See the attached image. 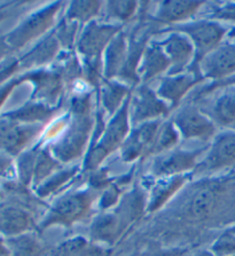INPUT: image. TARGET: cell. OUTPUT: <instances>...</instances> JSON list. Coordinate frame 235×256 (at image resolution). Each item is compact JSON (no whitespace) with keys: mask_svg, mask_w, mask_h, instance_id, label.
<instances>
[{"mask_svg":"<svg viewBox=\"0 0 235 256\" xmlns=\"http://www.w3.org/2000/svg\"><path fill=\"white\" fill-rule=\"evenodd\" d=\"M98 193L95 190H78L69 192L57 199L39 224L40 230L51 226L69 228L88 216L95 202Z\"/></svg>","mask_w":235,"mask_h":256,"instance_id":"1","label":"cell"},{"mask_svg":"<svg viewBox=\"0 0 235 256\" xmlns=\"http://www.w3.org/2000/svg\"><path fill=\"white\" fill-rule=\"evenodd\" d=\"M130 98L126 100L121 110L113 118H109V122L106 124L101 137L94 145L90 147V152L84 161V169L85 170L94 172L106 160L108 155L121 148L122 144L124 142L132 129L129 113Z\"/></svg>","mask_w":235,"mask_h":256,"instance_id":"2","label":"cell"},{"mask_svg":"<svg viewBox=\"0 0 235 256\" xmlns=\"http://www.w3.org/2000/svg\"><path fill=\"white\" fill-rule=\"evenodd\" d=\"M168 31H178L190 38L195 50V61L190 72L200 75L199 64L226 40L230 26L217 21L201 18L170 26Z\"/></svg>","mask_w":235,"mask_h":256,"instance_id":"3","label":"cell"},{"mask_svg":"<svg viewBox=\"0 0 235 256\" xmlns=\"http://www.w3.org/2000/svg\"><path fill=\"white\" fill-rule=\"evenodd\" d=\"M74 115L70 123L65 124L63 134L48 148L60 164H68L78 158L86 147L92 132V123L88 114Z\"/></svg>","mask_w":235,"mask_h":256,"instance_id":"4","label":"cell"},{"mask_svg":"<svg viewBox=\"0 0 235 256\" xmlns=\"http://www.w3.org/2000/svg\"><path fill=\"white\" fill-rule=\"evenodd\" d=\"M61 2H54L24 18L5 37V45L11 50H21L33 40L43 37L52 28Z\"/></svg>","mask_w":235,"mask_h":256,"instance_id":"5","label":"cell"},{"mask_svg":"<svg viewBox=\"0 0 235 256\" xmlns=\"http://www.w3.org/2000/svg\"><path fill=\"white\" fill-rule=\"evenodd\" d=\"M119 31H122L121 26L115 24H103L96 20L87 23L79 34L77 51L88 64L95 67L108 44Z\"/></svg>","mask_w":235,"mask_h":256,"instance_id":"6","label":"cell"},{"mask_svg":"<svg viewBox=\"0 0 235 256\" xmlns=\"http://www.w3.org/2000/svg\"><path fill=\"white\" fill-rule=\"evenodd\" d=\"M170 112L169 104L163 102L155 90L142 84L131 93L130 98V122L131 126H137L157 120H163Z\"/></svg>","mask_w":235,"mask_h":256,"instance_id":"7","label":"cell"},{"mask_svg":"<svg viewBox=\"0 0 235 256\" xmlns=\"http://www.w3.org/2000/svg\"><path fill=\"white\" fill-rule=\"evenodd\" d=\"M171 121L185 140L211 142L218 132L216 124L195 104H186Z\"/></svg>","mask_w":235,"mask_h":256,"instance_id":"8","label":"cell"},{"mask_svg":"<svg viewBox=\"0 0 235 256\" xmlns=\"http://www.w3.org/2000/svg\"><path fill=\"white\" fill-rule=\"evenodd\" d=\"M235 164V130H222L211 140L210 147L195 170L215 174Z\"/></svg>","mask_w":235,"mask_h":256,"instance_id":"9","label":"cell"},{"mask_svg":"<svg viewBox=\"0 0 235 256\" xmlns=\"http://www.w3.org/2000/svg\"><path fill=\"white\" fill-rule=\"evenodd\" d=\"M43 130V124H22L0 116V150L16 158Z\"/></svg>","mask_w":235,"mask_h":256,"instance_id":"10","label":"cell"},{"mask_svg":"<svg viewBox=\"0 0 235 256\" xmlns=\"http://www.w3.org/2000/svg\"><path fill=\"white\" fill-rule=\"evenodd\" d=\"M202 78L218 82L235 75V38H229L204 58L199 64Z\"/></svg>","mask_w":235,"mask_h":256,"instance_id":"11","label":"cell"},{"mask_svg":"<svg viewBox=\"0 0 235 256\" xmlns=\"http://www.w3.org/2000/svg\"><path fill=\"white\" fill-rule=\"evenodd\" d=\"M201 154L202 150H186L175 148L163 154L156 155L150 166V174L156 180L187 174L192 170L196 169Z\"/></svg>","mask_w":235,"mask_h":256,"instance_id":"12","label":"cell"},{"mask_svg":"<svg viewBox=\"0 0 235 256\" xmlns=\"http://www.w3.org/2000/svg\"><path fill=\"white\" fill-rule=\"evenodd\" d=\"M160 44L171 64L168 75H178L191 70L195 61V50L186 34L169 31L168 36Z\"/></svg>","mask_w":235,"mask_h":256,"instance_id":"13","label":"cell"},{"mask_svg":"<svg viewBox=\"0 0 235 256\" xmlns=\"http://www.w3.org/2000/svg\"><path fill=\"white\" fill-rule=\"evenodd\" d=\"M211 93H215L213 99L200 106L201 110L217 128L235 130V86L221 88Z\"/></svg>","mask_w":235,"mask_h":256,"instance_id":"14","label":"cell"},{"mask_svg":"<svg viewBox=\"0 0 235 256\" xmlns=\"http://www.w3.org/2000/svg\"><path fill=\"white\" fill-rule=\"evenodd\" d=\"M162 122V120H157L133 126L119 148L122 160L128 164L148 155Z\"/></svg>","mask_w":235,"mask_h":256,"instance_id":"15","label":"cell"},{"mask_svg":"<svg viewBox=\"0 0 235 256\" xmlns=\"http://www.w3.org/2000/svg\"><path fill=\"white\" fill-rule=\"evenodd\" d=\"M203 80L201 76L193 72L178 75H165L160 80L155 91L157 96L169 104V107L173 108L178 106L187 93Z\"/></svg>","mask_w":235,"mask_h":256,"instance_id":"16","label":"cell"},{"mask_svg":"<svg viewBox=\"0 0 235 256\" xmlns=\"http://www.w3.org/2000/svg\"><path fill=\"white\" fill-rule=\"evenodd\" d=\"M170 67V61L160 42H147L138 68V76L142 83L147 84L162 75H168Z\"/></svg>","mask_w":235,"mask_h":256,"instance_id":"17","label":"cell"},{"mask_svg":"<svg viewBox=\"0 0 235 256\" xmlns=\"http://www.w3.org/2000/svg\"><path fill=\"white\" fill-rule=\"evenodd\" d=\"M125 230L124 224L116 212H102L92 220L90 238L91 242L102 246H111L117 242Z\"/></svg>","mask_w":235,"mask_h":256,"instance_id":"18","label":"cell"},{"mask_svg":"<svg viewBox=\"0 0 235 256\" xmlns=\"http://www.w3.org/2000/svg\"><path fill=\"white\" fill-rule=\"evenodd\" d=\"M130 42L123 31L115 36L103 52V76L106 80H118L128 60Z\"/></svg>","mask_w":235,"mask_h":256,"instance_id":"19","label":"cell"},{"mask_svg":"<svg viewBox=\"0 0 235 256\" xmlns=\"http://www.w3.org/2000/svg\"><path fill=\"white\" fill-rule=\"evenodd\" d=\"M204 5L202 2H160L154 18L164 24L179 26L194 18Z\"/></svg>","mask_w":235,"mask_h":256,"instance_id":"20","label":"cell"},{"mask_svg":"<svg viewBox=\"0 0 235 256\" xmlns=\"http://www.w3.org/2000/svg\"><path fill=\"white\" fill-rule=\"evenodd\" d=\"M187 180V174L157 178L149 191L146 212L148 214L159 212L184 188Z\"/></svg>","mask_w":235,"mask_h":256,"instance_id":"21","label":"cell"},{"mask_svg":"<svg viewBox=\"0 0 235 256\" xmlns=\"http://www.w3.org/2000/svg\"><path fill=\"white\" fill-rule=\"evenodd\" d=\"M33 220L28 210L15 204L0 206V236L9 238L32 231Z\"/></svg>","mask_w":235,"mask_h":256,"instance_id":"22","label":"cell"},{"mask_svg":"<svg viewBox=\"0 0 235 256\" xmlns=\"http://www.w3.org/2000/svg\"><path fill=\"white\" fill-rule=\"evenodd\" d=\"M23 80H28L33 84V98L37 102L51 106L56 102L61 92V80L59 75L49 72H32L23 76Z\"/></svg>","mask_w":235,"mask_h":256,"instance_id":"23","label":"cell"},{"mask_svg":"<svg viewBox=\"0 0 235 256\" xmlns=\"http://www.w3.org/2000/svg\"><path fill=\"white\" fill-rule=\"evenodd\" d=\"M131 92L128 84L118 80H106L100 88L101 107L108 118H113L130 98Z\"/></svg>","mask_w":235,"mask_h":256,"instance_id":"24","label":"cell"},{"mask_svg":"<svg viewBox=\"0 0 235 256\" xmlns=\"http://www.w3.org/2000/svg\"><path fill=\"white\" fill-rule=\"evenodd\" d=\"M54 108L37 100L26 102L22 107L7 112L2 116L22 124H43L53 118Z\"/></svg>","mask_w":235,"mask_h":256,"instance_id":"25","label":"cell"},{"mask_svg":"<svg viewBox=\"0 0 235 256\" xmlns=\"http://www.w3.org/2000/svg\"><path fill=\"white\" fill-rule=\"evenodd\" d=\"M146 208H147V200L142 196L140 190L137 188L131 191L129 194L122 196L115 212H117L126 228L140 218L144 212H146Z\"/></svg>","mask_w":235,"mask_h":256,"instance_id":"26","label":"cell"},{"mask_svg":"<svg viewBox=\"0 0 235 256\" xmlns=\"http://www.w3.org/2000/svg\"><path fill=\"white\" fill-rule=\"evenodd\" d=\"M9 256H44L45 246L33 231L6 238Z\"/></svg>","mask_w":235,"mask_h":256,"instance_id":"27","label":"cell"},{"mask_svg":"<svg viewBox=\"0 0 235 256\" xmlns=\"http://www.w3.org/2000/svg\"><path fill=\"white\" fill-rule=\"evenodd\" d=\"M59 40L55 34H51L34 45L30 51L21 58L18 66L24 68L37 67V66L47 64L59 51Z\"/></svg>","mask_w":235,"mask_h":256,"instance_id":"28","label":"cell"},{"mask_svg":"<svg viewBox=\"0 0 235 256\" xmlns=\"http://www.w3.org/2000/svg\"><path fill=\"white\" fill-rule=\"evenodd\" d=\"M79 172V166H71V168L57 170L55 174H53L51 177L47 178L43 184H40L33 191L38 198L40 199H47L56 193H59L61 190L64 188L70 182L76 178Z\"/></svg>","mask_w":235,"mask_h":256,"instance_id":"29","label":"cell"},{"mask_svg":"<svg viewBox=\"0 0 235 256\" xmlns=\"http://www.w3.org/2000/svg\"><path fill=\"white\" fill-rule=\"evenodd\" d=\"M103 2H72L65 12V20L69 23L87 24L101 14Z\"/></svg>","mask_w":235,"mask_h":256,"instance_id":"30","label":"cell"},{"mask_svg":"<svg viewBox=\"0 0 235 256\" xmlns=\"http://www.w3.org/2000/svg\"><path fill=\"white\" fill-rule=\"evenodd\" d=\"M60 170V162L53 156L49 148H38L36 164H34L33 177H32V190L37 188L40 184Z\"/></svg>","mask_w":235,"mask_h":256,"instance_id":"31","label":"cell"},{"mask_svg":"<svg viewBox=\"0 0 235 256\" xmlns=\"http://www.w3.org/2000/svg\"><path fill=\"white\" fill-rule=\"evenodd\" d=\"M180 138L182 137H180L178 130H177L172 121L162 122L152 148L149 150V154L160 155L171 150H175V147L178 145Z\"/></svg>","mask_w":235,"mask_h":256,"instance_id":"32","label":"cell"},{"mask_svg":"<svg viewBox=\"0 0 235 256\" xmlns=\"http://www.w3.org/2000/svg\"><path fill=\"white\" fill-rule=\"evenodd\" d=\"M217 202V194L213 188H204L198 191L191 200L188 212L194 218H204L214 210Z\"/></svg>","mask_w":235,"mask_h":256,"instance_id":"33","label":"cell"},{"mask_svg":"<svg viewBox=\"0 0 235 256\" xmlns=\"http://www.w3.org/2000/svg\"><path fill=\"white\" fill-rule=\"evenodd\" d=\"M139 2H103L102 10L110 20L126 22L133 18L138 10Z\"/></svg>","mask_w":235,"mask_h":256,"instance_id":"34","label":"cell"},{"mask_svg":"<svg viewBox=\"0 0 235 256\" xmlns=\"http://www.w3.org/2000/svg\"><path fill=\"white\" fill-rule=\"evenodd\" d=\"M206 14L208 20L224 23H231L235 26V2H211Z\"/></svg>","mask_w":235,"mask_h":256,"instance_id":"35","label":"cell"},{"mask_svg":"<svg viewBox=\"0 0 235 256\" xmlns=\"http://www.w3.org/2000/svg\"><path fill=\"white\" fill-rule=\"evenodd\" d=\"M90 240L82 236H76L61 242L54 248L51 256H79Z\"/></svg>","mask_w":235,"mask_h":256,"instance_id":"36","label":"cell"},{"mask_svg":"<svg viewBox=\"0 0 235 256\" xmlns=\"http://www.w3.org/2000/svg\"><path fill=\"white\" fill-rule=\"evenodd\" d=\"M210 250L216 256H235V236L226 230L215 240Z\"/></svg>","mask_w":235,"mask_h":256,"instance_id":"37","label":"cell"},{"mask_svg":"<svg viewBox=\"0 0 235 256\" xmlns=\"http://www.w3.org/2000/svg\"><path fill=\"white\" fill-rule=\"evenodd\" d=\"M123 196V192L118 185L111 183L99 196V207L102 212H108L116 207Z\"/></svg>","mask_w":235,"mask_h":256,"instance_id":"38","label":"cell"},{"mask_svg":"<svg viewBox=\"0 0 235 256\" xmlns=\"http://www.w3.org/2000/svg\"><path fill=\"white\" fill-rule=\"evenodd\" d=\"M0 178L14 180L16 178V161L8 153L0 150Z\"/></svg>","mask_w":235,"mask_h":256,"instance_id":"39","label":"cell"},{"mask_svg":"<svg viewBox=\"0 0 235 256\" xmlns=\"http://www.w3.org/2000/svg\"><path fill=\"white\" fill-rule=\"evenodd\" d=\"M225 86H235V75L232 77H229V78L223 80H218V82H213L207 86H204L201 92H200V96H204L210 94L211 92H214L216 90L221 88H225Z\"/></svg>","mask_w":235,"mask_h":256,"instance_id":"40","label":"cell"},{"mask_svg":"<svg viewBox=\"0 0 235 256\" xmlns=\"http://www.w3.org/2000/svg\"><path fill=\"white\" fill-rule=\"evenodd\" d=\"M79 256H107V250L105 246L90 240Z\"/></svg>","mask_w":235,"mask_h":256,"instance_id":"41","label":"cell"},{"mask_svg":"<svg viewBox=\"0 0 235 256\" xmlns=\"http://www.w3.org/2000/svg\"><path fill=\"white\" fill-rule=\"evenodd\" d=\"M187 250H180V248H165V250H150L145 253L142 256H186Z\"/></svg>","mask_w":235,"mask_h":256,"instance_id":"42","label":"cell"},{"mask_svg":"<svg viewBox=\"0 0 235 256\" xmlns=\"http://www.w3.org/2000/svg\"><path fill=\"white\" fill-rule=\"evenodd\" d=\"M0 256H9L8 248H7L6 244V238L2 236H0Z\"/></svg>","mask_w":235,"mask_h":256,"instance_id":"43","label":"cell"},{"mask_svg":"<svg viewBox=\"0 0 235 256\" xmlns=\"http://www.w3.org/2000/svg\"><path fill=\"white\" fill-rule=\"evenodd\" d=\"M186 256H216L213 252H211L210 248H208V250H195L193 252L192 254H187Z\"/></svg>","mask_w":235,"mask_h":256,"instance_id":"44","label":"cell"},{"mask_svg":"<svg viewBox=\"0 0 235 256\" xmlns=\"http://www.w3.org/2000/svg\"><path fill=\"white\" fill-rule=\"evenodd\" d=\"M229 38H235V26H231L229 34H227Z\"/></svg>","mask_w":235,"mask_h":256,"instance_id":"45","label":"cell"},{"mask_svg":"<svg viewBox=\"0 0 235 256\" xmlns=\"http://www.w3.org/2000/svg\"><path fill=\"white\" fill-rule=\"evenodd\" d=\"M227 230H229V231L231 232V234H233L235 236V224H234V226H231V228H227Z\"/></svg>","mask_w":235,"mask_h":256,"instance_id":"46","label":"cell"},{"mask_svg":"<svg viewBox=\"0 0 235 256\" xmlns=\"http://www.w3.org/2000/svg\"><path fill=\"white\" fill-rule=\"evenodd\" d=\"M0 198H1V193H0Z\"/></svg>","mask_w":235,"mask_h":256,"instance_id":"47","label":"cell"}]
</instances>
